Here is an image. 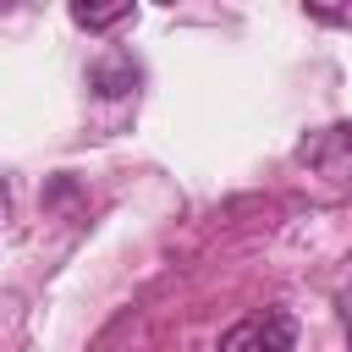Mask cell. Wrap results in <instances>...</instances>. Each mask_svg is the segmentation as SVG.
I'll list each match as a JSON object with an SVG mask.
<instances>
[{"instance_id":"obj_1","label":"cell","mask_w":352,"mask_h":352,"mask_svg":"<svg viewBox=\"0 0 352 352\" xmlns=\"http://www.w3.org/2000/svg\"><path fill=\"white\" fill-rule=\"evenodd\" d=\"M220 352H297V319L286 308L248 314L242 324H231L220 336Z\"/></svg>"},{"instance_id":"obj_2","label":"cell","mask_w":352,"mask_h":352,"mask_svg":"<svg viewBox=\"0 0 352 352\" xmlns=\"http://www.w3.org/2000/svg\"><path fill=\"white\" fill-rule=\"evenodd\" d=\"M132 60H110V66H94V82H99V94H126L132 88Z\"/></svg>"},{"instance_id":"obj_3","label":"cell","mask_w":352,"mask_h":352,"mask_svg":"<svg viewBox=\"0 0 352 352\" xmlns=\"http://www.w3.org/2000/svg\"><path fill=\"white\" fill-rule=\"evenodd\" d=\"M72 22H82V28H116V22H132V6H110V11L72 6Z\"/></svg>"},{"instance_id":"obj_4","label":"cell","mask_w":352,"mask_h":352,"mask_svg":"<svg viewBox=\"0 0 352 352\" xmlns=\"http://www.w3.org/2000/svg\"><path fill=\"white\" fill-rule=\"evenodd\" d=\"M346 336H352V308H346Z\"/></svg>"}]
</instances>
